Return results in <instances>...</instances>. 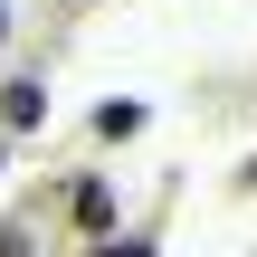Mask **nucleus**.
Listing matches in <instances>:
<instances>
[{
	"label": "nucleus",
	"instance_id": "f257e3e1",
	"mask_svg": "<svg viewBox=\"0 0 257 257\" xmlns=\"http://www.w3.org/2000/svg\"><path fill=\"white\" fill-rule=\"evenodd\" d=\"M0 124H10V134H29V124H48V86H38V76H19V86H0Z\"/></svg>",
	"mask_w": 257,
	"mask_h": 257
},
{
	"label": "nucleus",
	"instance_id": "f03ea898",
	"mask_svg": "<svg viewBox=\"0 0 257 257\" xmlns=\"http://www.w3.org/2000/svg\"><path fill=\"white\" fill-rule=\"evenodd\" d=\"M95 134H105V143H124V134H143V105H124V95H105V105H95Z\"/></svg>",
	"mask_w": 257,
	"mask_h": 257
},
{
	"label": "nucleus",
	"instance_id": "7ed1b4c3",
	"mask_svg": "<svg viewBox=\"0 0 257 257\" xmlns=\"http://www.w3.org/2000/svg\"><path fill=\"white\" fill-rule=\"evenodd\" d=\"M76 219H86V229H105V219H114V200H105V181H86V191H76Z\"/></svg>",
	"mask_w": 257,
	"mask_h": 257
},
{
	"label": "nucleus",
	"instance_id": "20e7f679",
	"mask_svg": "<svg viewBox=\"0 0 257 257\" xmlns=\"http://www.w3.org/2000/svg\"><path fill=\"white\" fill-rule=\"evenodd\" d=\"M86 257H153L143 238H105V248H86Z\"/></svg>",
	"mask_w": 257,
	"mask_h": 257
},
{
	"label": "nucleus",
	"instance_id": "39448f33",
	"mask_svg": "<svg viewBox=\"0 0 257 257\" xmlns=\"http://www.w3.org/2000/svg\"><path fill=\"white\" fill-rule=\"evenodd\" d=\"M0 257H29V238H19V229H0Z\"/></svg>",
	"mask_w": 257,
	"mask_h": 257
},
{
	"label": "nucleus",
	"instance_id": "423d86ee",
	"mask_svg": "<svg viewBox=\"0 0 257 257\" xmlns=\"http://www.w3.org/2000/svg\"><path fill=\"white\" fill-rule=\"evenodd\" d=\"M0 38H10V10H0Z\"/></svg>",
	"mask_w": 257,
	"mask_h": 257
}]
</instances>
